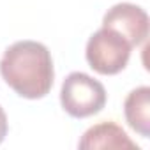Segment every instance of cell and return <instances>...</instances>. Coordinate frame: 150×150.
Masks as SVG:
<instances>
[{
	"mask_svg": "<svg viewBox=\"0 0 150 150\" xmlns=\"http://www.w3.org/2000/svg\"><path fill=\"white\" fill-rule=\"evenodd\" d=\"M0 74L20 97L41 99L50 94L55 80L51 53L42 42L18 41L4 51Z\"/></svg>",
	"mask_w": 150,
	"mask_h": 150,
	"instance_id": "1",
	"label": "cell"
},
{
	"mask_svg": "<svg viewBox=\"0 0 150 150\" xmlns=\"http://www.w3.org/2000/svg\"><path fill=\"white\" fill-rule=\"evenodd\" d=\"M60 104L72 118L97 115L106 104V88L85 72H71L62 83Z\"/></svg>",
	"mask_w": 150,
	"mask_h": 150,
	"instance_id": "2",
	"label": "cell"
},
{
	"mask_svg": "<svg viewBox=\"0 0 150 150\" xmlns=\"http://www.w3.org/2000/svg\"><path fill=\"white\" fill-rule=\"evenodd\" d=\"M132 46L127 39H124L118 32L101 27L94 32L87 42L85 57L88 65L103 74V76H113L125 69Z\"/></svg>",
	"mask_w": 150,
	"mask_h": 150,
	"instance_id": "3",
	"label": "cell"
},
{
	"mask_svg": "<svg viewBox=\"0 0 150 150\" xmlns=\"http://www.w3.org/2000/svg\"><path fill=\"white\" fill-rule=\"evenodd\" d=\"M103 27L118 32L134 48L148 37V14L136 4L122 2L108 9L103 18Z\"/></svg>",
	"mask_w": 150,
	"mask_h": 150,
	"instance_id": "4",
	"label": "cell"
},
{
	"mask_svg": "<svg viewBox=\"0 0 150 150\" xmlns=\"http://www.w3.org/2000/svg\"><path fill=\"white\" fill-rule=\"evenodd\" d=\"M80 148H136L138 145L115 122H101L87 129L78 141Z\"/></svg>",
	"mask_w": 150,
	"mask_h": 150,
	"instance_id": "5",
	"label": "cell"
},
{
	"mask_svg": "<svg viewBox=\"0 0 150 150\" xmlns=\"http://www.w3.org/2000/svg\"><path fill=\"white\" fill-rule=\"evenodd\" d=\"M124 115L132 131L139 136H150V88L138 87L124 101Z\"/></svg>",
	"mask_w": 150,
	"mask_h": 150,
	"instance_id": "6",
	"label": "cell"
},
{
	"mask_svg": "<svg viewBox=\"0 0 150 150\" xmlns=\"http://www.w3.org/2000/svg\"><path fill=\"white\" fill-rule=\"evenodd\" d=\"M7 129H9V125H7V115H6L4 108L0 106V143L6 139V136H7Z\"/></svg>",
	"mask_w": 150,
	"mask_h": 150,
	"instance_id": "7",
	"label": "cell"
}]
</instances>
